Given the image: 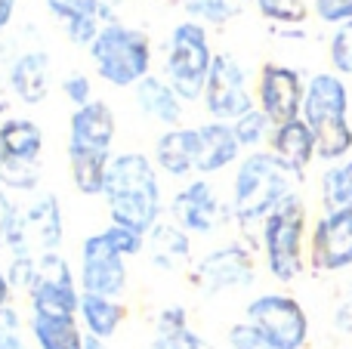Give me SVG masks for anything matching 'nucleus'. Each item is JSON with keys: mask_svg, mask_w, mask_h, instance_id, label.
I'll use <instances>...</instances> for the list:
<instances>
[{"mask_svg": "<svg viewBox=\"0 0 352 349\" xmlns=\"http://www.w3.org/2000/svg\"><path fill=\"white\" fill-rule=\"evenodd\" d=\"M102 198L115 226H127L140 235H148L161 223V210H164L155 161L142 152L115 155L105 173Z\"/></svg>", "mask_w": 352, "mask_h": 349, "instance_id": "nucleus-1", "label": "nucleus"}, {"mask_svg": "<svg viewBox=\"0 0 352 349\" xmlns=\"http://www.w3.org/2000/svg\"><path fill=\"white\" fill-rule=\"evenodd\" d=\"M294 179H300L272 152H250L241 158L232 179V214L241 226H260L285 198L294 195Z\"/></svg>", "mask_w": 352, "mask_h": 349, "instance_id": "nucleus-2", "label": "nucleus"}, {"mask_svg": "<svg viewBox=\"0 0 352 349\" xmlns=\"http://www.w3.org/2000/svg\"><path fill=\"white\" fill-rule=\"evenodd\" d=\"M349 93L337 74H316L306 84L303 121L316 136V155L322 161H340L352 148V127L346 121Z\"/></svg>", "mask_w": 352, "mask_h": 349, "instance_id": "nucleus-3", "label": "nucleus"}, {"mask_svg": "<svg viewBox=\"0 0 352 349\" xmlns=\"http://www.w3.org/2000/svg\"><path fill=\"white\" fill-rule=\"evenodd\" d=\"M90 56L96 74L115 87H136L142 78H148V68H152L148 34L118 22L102 25L99 37L90 47Z\"/></svg>", "mask_w": 352, "mask_h": 349, "instance_id": "nucleus-4", "label": "nucleus"}, {"mask_svg": "<svg viewBox=\"0 0 352 349\" xmlns=\"http://www.w3.org/2000/svg\"><path fill=\"white\" fill-rule=\"evenodd\" d=\"M303 235H306V204L294 192L266 216L260 241L266 251L269 275L281 284H291L303 272Z\"/></svg>", "mask_w": 352, "mask_h": 349, "instance_id": "nucleus-5", "label": "nucleus"}, {"mask_svg": "<svg viewBox=\"0 0 352 349\" xmlns=\"http://www.w3.org/2000/svg\"><path fill=\"white\" fill-rule=\"evenodd\" d=\"M210 65H213V53H210V43H207L204 25L195 22V19L176 25L170 34V47H167L164 74H167V84L173 87L182 102L204 99Z\"/></svg>", "mask_w": 352, "mask_h": 349, "instance_id": "nucleus-6", "label": "nucleus"}, {"mask_svg": "<svg viewBox=\"0 0 352 349\" xmlns=\"http://www.w3.org/2000/svg\"><path fill=\"white\" fill-rule=\"evenodd\" d=\"M248 322L272 349H303L309 340V315L287 294H260L248 303Z\"/></svg>", "mask_w": 352, "mask_h": 349, "instance_id": "nucleus-7", "label": "nucleus"}, {"mask_svg": "<svg viewBox=\"0 0 352 349\" xmlns=\"http://www.w3.org/2000/svg\"><path fill=\"white\" fill-rule=\"evenodd\" d=\"M31 315H56V319H78L80 309V284L72 266L59 254H41L37 257V275L28 291Z\"/></svg>", "mask_w": 352, "mask_h": 349, "instance_id": "nucleus-8", "label": "nucleus"}, {"mask_svg": "<svg viewBox=\"0 0 352 349\" xmlns=\"http://www.w3.org/2000/svg\"><path fill=\"white\" fill-rule=\"evenodd\" d=\"M80 294H99L121 300L127 291V257L111 245V238L102 232L87 235L80 245V269H78Z\"/></svg>", "mask_w": 352, "mask_h": 349, "instance_id": "nucleus-9", "label": "nucleus"}, {"mask_svg": "<svg viewBox=\"0 0 352 349\" xmlns=\"http://www.w3.org/2000/svg\"><path fill=\"white\" fill-rule=\"evenodd\" d=\"M62 241V210L56 195H41L31 207L16 210L6 232V247L12 254H28V257H41V254H53Z\"/></svg>", "mask_w": 352, "mask_h": 349, "instance_id": "nucleus-10", "label": "nucleus"}, {"mask_svg": "<svg viewBox=\"0 0 352 349\" xmlns=\"http://www.w3.org/2000/svg\"><path fill=\"white\" fill-rule=\"evenodd\" d=\"M204 109L213 121L235 124L248 111H254V96L248 87L244 68L229 53H217L210 65V78L204 87Z\"/></svg>", "mask_w": 352, "mask_h": 349, "instance_id": "nucleus-11", "label": "nucleus"}, {"mask_svg": "<svg viewBox=\"0 0 352 349\" xmlns=\"http://www.w3.org/2000/svg\"><path fill=\"white\" fill-rule=\"evenodd\" d=\"M256 278L254 257L244 245H223L204 254L195 266V284L204 294H226V291L250 288Z\"/></svg>", "mask_w": 352, "mask_h": 349, "instance_id": "nucleus-12", "label": "nucleus"}, {"mask_svg": "<svg viewBox=\"0 0 352 349\" xmlns=\"http://www.w3.org/2000/svg\"><path fill=\"white\" fill-rule=\"evenodd\" d=\"M170 214L176 226H182L188 235H213L229 210L207 179H192L173 195Z\"/></svg>", "mask_w": 352, "mask_h": 349, "instance_id": "nucleus-13", "label": "nucleus"}, {"mask_svg": "<svg viewBox=\"0 0 352 349\" xmlns=\"http://www.w3.org/2000/svg\"><path fill=\"white\" fill-rule=\"evenodd\" d=\"M260 109L266 111V117L272 121V127L291 124L297 117H303V99L306 87L300 80V74L287 65H263L260 71Z\"/></svg>", "mask_w": 352, "mask_h": 349, "instance_id": "nucleus-14", "label": "nucleus"}, {"mask_svg": "<svg viewBox=\"0 0 352 349\" xmlns=\"http://www.w3.org/2000/svg\"><path fill=\"white\" fill-rule=\"evenodd\" d=\"M309 263L318 272L352 266V210H334L316 223L309 238Z\"/></svg>", "mask_w": 352, "mask_h": 349, "instance_id": "nucleus-15", "label": "nucleus"}, {"mask_svg": "<svg viewBox=\"0 0 352 349\" xmlns=\"http://www.w3.org/2000/svg\"><path fill=\"white\" fill-rule=\"evenodd\" d=\"M115 133H118L115 111H111L102 99H93L84 109H74L72 121H68V146L72 148L111 152Z\"/></svg>", "mask_w": 352, "mask_h": 349, "instance_id": "nucleus-16", "label": "nucleus"}, {"mask_svg": "<svg viewBox=\"0 0 352 349\" xmlns=\"http://www.w3.org/2000/svg\"><path fill=\"white\" fill-rule=\"evenodd\" d=\"M155 167L167 177H192L198 167V130L195 127H173L155 139Z\"/></svg>", "mask_w": 352, "mask_h": 349, "instance_id": "nucleus-17", "label": "nucleus"}, {"mask_svg": "<svg viewBox=\"0 0 352 349\" xmlns=\"http://www.w3.org/2000/svg\"><path fill=\"white\" fill-rule=\"evenodd\" d=\"M195 130H198V167H195V173H219L238 161L241 146L235 139L232 124L207 121Z\"/></svg>", "mask_w": 352, "mask_h": 349, "instance_id": "nucleus-18", "label": "nucleus"}, {"mask_svg": "<svg viewBox=\"0 0 352 349\" xmlns=\"http://www.w3.org/2000/svg\"><path fill=\"white\" fill-rule=\"evenodd\" d=\"M43 152V130L28 117H10L0 124V164L34 167Z\"/></svg>", "mask_w": 352, "mask_h": 349, "instance_id": "nucleus-19", "label": "nucleus"}, {"mask_svg": "<svg viewBox=\"0 0 352 349\" xmlns=\"http://www.w3.org/2000/svg\"><path fill=\"white\" fill-rule=\"evenodd\" d=\"M269 146H272L275 158H278L281 164L291 167L297 177H303V170L309 167V161L316 158V136H312L309 124H306L303 117L275 127L272 136H269Z\"/></svg>", "mask_w": 352, "mask_h": 349, "instance_id": "nucleus-20", "label": "nucleus"}, {"mask_svg": "<svg viewBox=\"0 0 352 349\" xmlns=\"http://www.w3.org/2000/svg\"><path fill=\"white\" fill-rule=\"evenodd\" d=\"M133 93H136V105H140L142 115H148L152 121L164 124L167 130L179 127V121H182V99L176 96V90L167 84V80L148 74V78H142L140 84L133 87Z\"/></svg>", "mask_w": 352, "mask_h": 349, "instance_id": "nucleus-21", "label": "nucleus"}, {"mask_svg": "<svg viewBox=\"0 0 352 349\" xmlns=\"http://www.w3.org/2000/svg\"><path fill=\"white\" fill-rule=\"evenodd\" d=\"M146 247L158 269L173 272V269H179L182 263H188V257H192V235L182 226H176V223L161 220L158 226L146 235Z\"/></svg>", "mask_w": 352, "mask_h": 349, "instance_id": "nucleus-22", "label": "nucleus"}, {"mask_svg": "<svg viewBox=\"0 0 352 349\" xmlns=\"http://www.w3.org/2000/svg\"><path fill=\"white\" fill-rule=\"evenodd\" d=\"M124 319H127V309H124L121 300L99 297V294H80L78 322L84 325L87 334H93L99 340H111L121 331Z\"/></svg>", "mask_w": 352, "mask_h": 349, "instance_id": "nucleus-23", "label": "nucleus"}, {"mask_svg": "<svg viewBox=\"0 0 352 349\" xmlns=\"http://www.w3.org/2000/svg\"><path fill=\"white\" fill-rule=\"evenodd\" d=\"M115 155L111 152H90V148H72L68 146V170H72V183L80 195H102L105 192V173Z\"/></svg>", "mask_w": 352, "mask_h": 349, "instance_id": "nucleus-24", "label": "nucleus"}, {"mask_svg": "<svg viewBox=\"0 0 352 349\" xmlns=\"http://www.w3.org/2000/svg\"><path fill=\"white\" fill-rule=\"evenodd\" d=\"M31 340L37 349H84L87 331L74 319H56V315H31L28 322Z\"/></svg>", "mask_w": 352, "mask_h": 349, "instance_id": "nucleus-25", "label": "nucleus"}, {"mask_svg": "<svg viewBox=\"0 0 352 349\" xmlns=\"http://www.w3.org/2000/svg\"><path fill=\"white\" fill-rule=\"evenodd\" d=\"M152 349H207V344L188 328L186 306H164L155 319Z\"/></svg>", "mask_w": 352, "mask_h": 349, "instance_id": "nucleus-26", "label": "nucleus"}, {"mask_svg": "<svg viewBox=\"0 0 352 349\" xmlns=\"http://www.w3.org/2000/svg\"><path fill=\"white\" fill-rule=\"evenodd\" d=\"M50 62H47V53H28L12 65V74H10V84L16 90L19 99L25 102H41L47 96V80H50Z\"/></svg>", "mask_w": 352, "mask_h": 349, "instance_id": "nucleus-27", "label": "nucleus"}, {"mask_svg": "<svg viewBox=\"0 0 352 349\" xmlns=\"http://www.w3.org/2000/svg\"><path fill=\"white\" fill-rule=\"evenodd\" d=\"M322 201H324V214L352 210V161H343V164H334L324 170Z\"/></svg>", "mask_w": 352, "mask_h": 349, "instance_id": "nucleus-28", "label": "nucleus"}, {"mask_svg": "<svg viewBox=\"0 0 352 349\" xmlns=\"http://www.w3.org/2000/svg\"><path fill=\"white\" fill-rule=\"evenodd\" d=\"M248 3H256V0H186V10L188 16L207 25H226L235 16H241Z\"/></svg>", "mask_w": 352, "mask_h": 349, "instance_id": "nucleus-29", "label": "nucleus"}, {"mask_svg": "<svg viewBox=\"0 0 352 349\" xmlns=\"http://www.w3.org/2000/svg\"><path fill=\"white\" fill-rule=\"evenodd\" d=\"M232 130H235V139H238V146L241 148H256L266 136H272L269 130H275V127H272V121L266 117V111L254 109V111H248L244 117H238V121L232 124Z\"/></svg>", "mask_w": 352, "mask_h": 349, "instance_id": "nucleus-30", "label": "nucleus"}, {"mask_svg": "<svg viewBox=\"0 0 352 349\" xmlns=\"http://www.w3.org/2000/svg\"><path fill=\"white\" fill-rule=\"evenodd\" d=\"M256 10L281 25H297L306 19V0H256Z\"/></svg>", "mask_w": 352, "mask_h": 349, "instance_id": "nucleus-31", "label": "nucleus"}, {"mask_svg": "<svg viewBox=\"0 0 352 349\" xmlns=\"http://www.w3.org/2000/svg\"><path fill=\"white\" fill-rule=\"evenodd\" d=\"M47 6L56 19H62V25L102 12V0H47Z\"/></svg>", "mask_w": 352, "mask_h": 349, "instance_id": "nucleus-32", "label": "nucleus"}, {"mask_svg": "<svg viewBox=\"0 0 352 349\" xmlns=\"http://www.w3.org/2000/svg\"><path fill=\"white\" fill-rule=\"evenodd\" d=\"M331 62L340 74H352V22L340 25L331 37Z\"/></svg>", "mask_w": 352, "mask_h": 349, "instance_id": "nucleus-33", "label": "nucleus"}, {"mask_svg": "<svg viewBox=\"0 0 352 349\" xmlns=\"http://www.w3.org/2000/svg\"><path fill=\"white\" fill-rule=\"evenodd\" d=\"M0 349H25L22 319L12 306H0Z\"/></svg>", "mask_w": 352, "mask_h": 349, "instance_id": "nucleus-34", "label": "nucleus"}, {"mask_svg": "<svg viewBox=\"0 0 352 349\" xmlns=\"http://www.w3.org/2000/svg\"><path fill=\"white\" fill-rule=\"evenodd\" d=\"M226 340H229V349H272L266 344V337H263L250 322H238V325H232L229 334H226Z\"/></svg>", "mask_w": 352, "mask_h": 349, "instance_id": "nucleus-35", "label": "nucleus"}, {"mask_svg": "<svg viewBox=\"0 0 352 349\" xmlns=\"http://www.w3.org/2000/svg\"><path fill=\"white\" fill-rule=\"evenodd\" d=\"M105 235H109L111 245H115L124 257H136V254L146 247V235L133 232V229H127V226H115V223H111V226L105 229Z\"/></svg>", "mask_w": 352, "mask_h": 349, "instance_id": "nucleus-36", "label": "nucleus"}, {"mask_svg": "<svg viewBox=\"0 0 352 349\" xmlns=\"http://www.w3.org/2000/svg\"><path fill=\"white\" fill-rule=\"evenodd\" d=\"M316 12L322 22L346 25L352 22V0H316Z\"/></svg>", "mask_w": 352, "mask_h": 349, "instance_id": "nucleus-37", "label": "nucleus"}, {"mask_svg": "<svg viewBox=\"0 0 352 349\" xmlns=\"http://www.w3.org/2000/svg\"><path fill=\"white\" fill-rule=\"evenodd\" d=\"M90 78L87 74H68L65 80H62V93L68 96V102H74L78 109H84V105H90Z\"/></svg>", "mask_w": 352, "mask_h": 349, "instance_id": "nucleus-38", "label": "nucleus"}, {"mask_svg": "<svg viewBox=\"0 0 352 349\" xmlns=\"http://www.w3.org/2000/svg\"><path fill=\"white\" fill-rule=\"evenodd\" d=\"M10 297H12V284L6 269H0V306H10Z\"/></svg>", "mask_w": 352, "mask_h": 349, "instance_id": "nucleus-39", "label": "nucleus"}, {"mask_svg": "<svg viewBox=\"0 0 352 349\" xmlns=\"http://www.w3.org/2000/svg\"><path fill=\"white\" fill-rule=\"evenodd\" d=\"M12 10H16V0H0V31H3L6 25H10Z\"/></svg>", "mask_w": 352, "mask_h": 349, "instance_id": "nucleus-40", "label": "nucleus"}, {"mask_svg": "<svg viewBox=\"0 0 352 349\" xmlns=\"http://www.w3.org/2000/svg\"><path fill=\"white\" fill-rule=\"evenodd\" d=\"M84 349H105V340H99V337H93V334H87V337H84Z\"/></svg>", "mask_w": 352, "mask_h": 349, "instance_id": "nucleus-41", "label": "nucleus"}, {"mask_svg": "<svg viewBox=\"0 0 352 349\" xmlns=\"http://www.w3.org/2000/svg\"><path fill=\"white\" fill-rule=\"evenodd\" d=\"M115 3H121V0H102V10H109V6H115Z\"/></svg>", "mask_w": 352, "mask_h": 349, "instance_id": "nucleus-42", "label": "nucleus"}, {"mask_svg": "<svg viewBox=\"0 0 352 349\" xmlns=\"http://www.w3.org/2000/svg\"><path fill=\"white\" fill-rule=\"evenodd\" d=\"M0 201H3V183H0Z\"/></svg>", "mask_w": 352, "mask_h": 349, "instance_id": "nucleus-43", "label": "nucleus"}]
</instances>
